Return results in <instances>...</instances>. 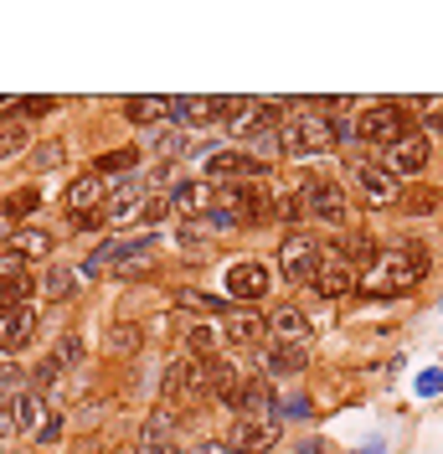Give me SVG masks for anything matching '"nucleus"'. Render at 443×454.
I'll list each match as a JSON object with an SVG mask.
<instances>
[{"label":"nucleus","instance_id":"1","mask_svg":"<svg viewBox=\"0 0 443 454\" xmlns=\"http://www.w3.org/2000/svg\"><path fill=\"white\" fill-rule=\"evenodd\" d=\"M423 274H428V254L417 243H392V248L366 258L356 284L366 294H408V289H417Z\"/></svg>","mask_w":443,"mask_h":454},{"label":"nucleus","instance_id":"2","mask_svg":"<svg viewBox=\"0 0 443 454\" xmlns=\"http://www.w3.org/2000/svg\"><path fill=\"white\" fill-rule=\"evenodd\" d=\"M340 124H335L325 109H289L278 119V150H289V155H330L335 145H340Z\"/></svg>","mask_w":443,"mask_h":454},{"label":"nucleus","instance_id":"3","mask_svg":"<svg viewBox=\"0 0 443 454\" xmlns=\"http://www.w3.org/2000/svg\"><path fill=\"white\" fill-rule=\"evenodd\" d=\"M351 135H356L361 145H397L402 135H413V119H408V109L402 104H371V109H361L356 119H351Z\"/></svg>","mask_w":443,"mask_h":454},{"label":"nucleus","instance_id":"4","mask_svg":"<svg viewBox=\"0 0 443 454\" xmlns=\"http://www.w3.org/2000/svg\"><path fill=\"white\" fill-rule=\"evenodd\" d=\"M278 114H289L284 98H258V104L237 98V109H232V119H227V129H232L237 140H258V135L278 129Z\"/></svg>","mask_w":443,"mask_h":454},{"label":"nucleus","instance_id":"5","mask_svg":"<svg viewBox=\"0 0 443 454\" xmlns=\"http://www.w3.org/2000/svg\"><path fill=\"white\" fill-rule=\"evenodd\" d=\"M62 201H67V217L78 227L98 223V217H104V201H109V181H104V176H78Z\"/></svg>","mask_w":443,"mask_h":454},{"label":"nucleus","instance_id":"6","mask_svg":"<svg viewBox=\"0 0 443 454\" xmlns=\"http://www.w3.org/2000/svg\"><path fill=\"white\" fill-rule=\"evenodd\" d=\"M309 289H315V294H325V300H340V294H351V289H356V269H351L340 254H325V248H320L315 274H309Z\"/></svg>","mask_w":443,"mask_h":454},{"label":"nucleus","instance_id":"7","mask_svg":"<svg viewBox=\"0 0 443 454\" xmlns=\"http://www.w3.org/2000/svg\"><path fill=\"white\" fill-rule=\"evenodd\" d=\"M232 109H237V98H201V93L170 98V119L186 124V129H206V124H217L222 114H232Z\"/></svg>","mask_w":443,"mask_h":454},{"label":"nucleus","instance_id":"8","mask_svg":"<svg viewBox=\"0 0 443 454\" xmlns=\"http://www.w3.org/2000/svg\"><path fill=\"white\" fill-rule=\"evenodd\" d=\"M299 217H315V223H346V192L335 186V181H315L305 186V197H299Z\"/></svg>","mask_w":443,"mask_h":454},{"label":"nucleus","instance_id":"9","mask_svg":"<svg viewBox=\"0 0 443 454\" xmlns=\"http://www.w3.org/2000/svg\"><path fill=\"white\" fill-rule=\"evenodd\" d=\"M42 331V315L31 310V305H16V310H0V351L5 356H16V351H27L31 340Z\"/></svg>","mask_w":443,"mask_h":454},{"label":"nucleus","instance_id":"10","mask_svg":"<svg viewBox=\"0 0 443 454\" xmlns=\"http://www.w3.org/2000/svg\"><path fill=\"white\" fill-rule=\"evenodd\" d=\"M315 258H320V243H315V238H305V232H289V238H284V248H278V269H284V279L309 284V274H315Z\"/></svg>","mask_w":443,"mask_h":454},{"label":"nucleus","instance_id":"11","mask_svg":"<svg viewBox=\"0 0 443 454\" xmlns=\"http://www.w3.org/2000/svg\"><path fill=\"white\" fill-rule=\"evenodd\" d=\"M278 444V419H237L227 450L232 454H268Z\"/></svg>","mask_w":443,"mask_h":454},{"label":"nucleus","instance_id":"12","mask_svg":"<svg viewBox=\"0 0 443 454\" xmlns=\"http://www.w3.org/2000/svg\"><path fill=\"white\" fill-rule=\"evenodd\" d=\"M387 176H423L428 170V135H402L397 145H387V160H382Z\"/></svg>","mask_w":443,"mask_h":454},{"label":"nucleus","instance_id":"13","mask_svg":"<svg viewBox=\"0 0 443 454\" xmlns=\"http://www.w3.org/2000/svg\"><path fill=\"white\" fill-rule=\"evenodd\" d=\"M227 294H232L237 305H253V300H263V294H268V269H263L258 258H243V263H232V269H227Z\"/></svg>","mask_w":443,"mask_h":454},{"label":"nucleus","instance_id":"14","mask_svg":"<svg viewBox=\"0 0 443 454\" xmlns=\"http://www.w3.org/2000/svg\"><path fill=\"white\" fill-rule=\"evenodd\" d=\"M36 279L27 274V263L16 254H0V310H16V305H27Z\"/></svg>","mask_w":443,"mask_h":454},{"label":"nucleus","instance_id":"15","mask_svg":"<svg viewBox=\"0 0 443 454\" xmlns=\"http://www.w3.org/2000/svg\"><path fill=\"white\" fill-rule=\"evenodd\" d=\"M243 387H248V377H243V367H237V362H227V356H212V362H206V393L217 397V403L237 408Z\"/></svg>","mask_w":443,"mask_h":454},{"label":"nucleus","instance_id":"16","mask_svg":"<svg viewBox=\"0 0 443 454\" xmlns=\"http://www.w3.org/2000/svg\"><path fill=\"white\" fill-rule=\"evenodd\" d=\"M222 320H227V325H222V336L232 340V346H253V340L268 336V320L253 310V305H227Z\"/></svg>","mask_w":443,"mask_h":454},{"label":"nucleus","instance_id":"17","mask_svg":"<svg viewBox=\"0 0 443 454\" xmlns=\"http://www.w3.org/2000/svg\"><path fill=\"white\" fill-rule=\"evenodd\" d=\"M268 170V160H253V155H243V150H222V155H206V176L212 181H253V176H263Z\"/></svg>","mask_w":443,"mask_h":454},{"label":"nucleus","instance_id":"18","mask_svg":"<svg viewBox=\"0 0 443 454\" xmlns=\"http://www.w3.org/2000/svg\"><path fill=\"white\" fill-rule=\"evenodd\" d=\"M268 340L274 346H299V351H309V315L305 310H278L274 320H268Z\"/></svg>","mask_w":443,"mask_h":454},{"label":"nucleus","instance_id":"19","mask_svg":"<svg viewBox=\"0 0 443 454\" xmlns=\"http://www.w3.org/2000/svg\"><path fill=\"white\" fill-rule=\"evenodd\" d=\"M170 434H175V413H170V408H155L150 424L139 428L135 454H170Z\"/></svg>","mask_w":443,"mask_h":454},{"label":"nucleus","instance_id":"20","mask_svg":"<svg viewBox=\"0 0 443 454\" xmlns=\"http://www.w3.org/2000/svg\"><path fill=\"white\" fill-rule=\"evenodd\" d=\"M356 176H361V192H366V207H392V201L402 197V192H397V176H387V170L371 166V160H366Z\"/></svg>","mask_w":443,"mask_h":454},{"label":"nucleus","instance_id":"21","mask_svg":"<svg viewBox=\"0 0 443 454\" xmlns=\"http://www.w3.org/2000/svg\"><path fill=\"white\" fill-rule=\"evenodd\" d=\"M78 356H83V336H62V340H57V351L42 362V367H36V382H42V387H47V382H57L67 367H78Z\"/></svg>","mask_w":443,"mask_h":454},{"label":"nucleus","instance_id":"22","mask_svg":"<svg viewBox=\"0 0 443 454\" xmlns=\"http://www.w3.org/2000/svg\"><path fill=\"white\" fill-rule=\"evenodd\" d=\"M5 243H11L5 254H16L21 263H27V258H47L52 254V232H42V227H21V232H11Z\"/></svg>","mask_w":443,"mask_h":454},{"label":"nucleus","instance_id":"23","mask_svg":"<svg viewBox=\"0 0 443 454\" xmlns=\"http://www.w3.org/2000/svg\"><path fill=\"white\" fill-rule=\"evenodd\" d=\"M124 119H129V124H160V119H170V98H155V93L129 98V104H124Z\"/></svg>","mask_w":443,"mask_h":454},{"label":"nucleus","instance_id":"24","mask_svg":"<svg viewBox=\"0 0 443 454\" xmlns=\"http://www.w3.org/2000/svg\"><path fill=\"white\" fill-rule=\"evenodd\" d=\"M5 413H11V428H36V424H42V397H36V393L5 397Z\"/></svg>","mask_w":443,"mask_h":454},{"label":"nucleus","instance_id":"25","mask_svg":"<svg viewBox=\"0 0 443 454\" xmlns=\"http://www.w3.org/2000/svg\"><path fill=\"white\" fill-rule=\"evenodd\" d=\"M36 207H42V197H36V192H11V197L0 201V217H5V223H27V217H36Z\"/></svg>","mask_w":443,"mask_h":454},{"label":"nucleus","instance_id":"26","mask_svg":"<svg viewBox=\"0 0 443 454\" xmlns=\"http://www.w3.org/2000/svg\"><path fill=\"white\" fill-rule=\"evenodd\" d=\"M309 362V351H299V346H274L268 351V372L274 377H294V372H305Z\"/></svg>","mask_w":443,"mask_h":454},{"label":"nucleus","instance_id":"27","mask_svg":"<svg viewBox=\"0 0 443 454\" xmlns=\"http://www.w3.org/2000/svg\"><path fill=\"white\" fill-rule=\"evenodd\" d=\"M27 150V119H0V160H16Z\"/></svg>","mask_w":443,"mask_h":454},{"label":"nucleus","instance_id":"28","mask_svg":"<svg viewBox=\"0 0 443 454\" xmlns=\"http://www.w3.org/2000/svg\"><path fill=\"white\" fill-rule=\"evenodd\" d=\"M175 207L186 212V217H196V212H212V186H175Z\"/></svg>","mask_w":443,"mask_h":454},{"label":"nucleus","instance_id":"29","mask_svg":"<svg viewBox=\"0 0 443 454\" xmlns=\"http://www.w3.org/2000/svg\"><path fill=\"white\" fill-rule=\"evenodd\" d=\"M135 166H139V150H109L93 176H104V181H109V176H135Z\"/></svg>","mask_w":443,"mask_h":454},{"label":"nucleus","instance_id":"30","mask_svg":"<svg viewBox=\"0 0 443 454\" xmlns=\"http://www.w3.org/2000/svg\"><path fill=\"white\" fill-rule=\"evenodd\" d=\"M36 289H42L47 300H73V294H78V279H73V269H52L47 284H36Z\"/></svg>","mask_w":443,"mask_h":454},{"label":"nucleus","instance_id":"31","mask_svg":"<svg viewBox=\"0 0 443 454\" xmlns=\"http://www.w3.org/2000/svg\"><path fill=\"white\" fill-rule=\"evenodd\" d=\"M62 166V140H47L31 150V170H57Z\"/></svg>","mask_w":443,"mask_h":454},{"label":"nucleus","instance_id":"32","mask_svg":"<svg viewBox=\"0 0 443 454\" xmlns=\"http://www.w3.org/2000/svg\"><path fill=\"white\" fill-rule=\"evenodd\" d=\"M109 351H113V356L139 351V325H113V331H109Z\"/></svg>","mask_w":443,"mask_h":454},{"label":"nucleus","instance_id":"33","mask_svg":"<svg viewBox=\"0 0 443 454\" xmlns=\"http://www.w3.org/2000/svg\"><path fill=\"white\" fill-rule=\"evenodd\" d=\"M52 109H57L52 93H31V98H16V104H11V114H16V119H21V114H52Z\"/></svg>","mask_w":443,"mask_h":454},{"label":"nucleus","instance_id":"34","mask_svg":"<svg viewBox=\"0 0 443 454\" xmlns=\"http://www.w3.org/2000/svg\"><path fill=\"white\" fill-rule=\"evenodd\" d=\"M402 201V207H408V212H433V207H439V192H428V186H423V192H408V197H397Z\"/></svg>","mask_w":443,"mask_h":454},{"label":"nucleus","instance_id":"35","mask_svg":"<svg viewBox=\"0 0 443 454\" xmlns=\"http://www.w3.org/2000/svg\"><path fill=\"white\" fill-rule=\"evenodd\" d=\"M57 434H62V419H42V424H36V439H42V444H47V439H57Z\"/></svg>","mask_w":443,"mask_h":454},{"label":"nucleus","instance_id":"36","mask_svg":"<svg viewBox=\"0 0 443 454\" xmlns=\"http://www.w3.org/2000/svg\"><path fill=\"white\" fill-rule=\"evenodd\" d=\"M186 454H232L227 444H217V439H206V444H196V450H186Z\"/></svg>","mask_w":443,"mask_h":454}]
</instances>
